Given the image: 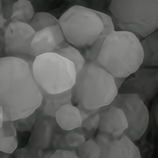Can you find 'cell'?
<instances>
[{"label": "cell", "mask_w": 158, "mask_h": 158, "mask_svg": "<svg viewBox=\"0 0 158 158\" xmlns=\"http://www.w3.org/2000/svg\"><path fill=\"white\" fill-rule=\"evenodd\" d=\"M42 98L32 67L26 61L17 57H0V106L4 121L32 114L41 105Z\"/></svg>", "instance_id": "cell-1"}, {"label": "cell", "mask_w": 158, "mask_h": 158, "mask_svg": "<svg viewBox=\"0 0 158 158\" xmlns=\"http://www.w3.org/2000/svg\"><path fill=\"white\" fill-rule=\"evenodd\" d=\"M71 92L73 105L90 110L110 105L118 94L114 77L96 60L86 62L77 73Z\"/></svg>", "instance_id": "cell-2"}, {"label": "cell", "mask_w": 158, "mask_h": 158, "mask_svg": "<svg viewBox=\"0 0 158 158\" xmlns=\"http://www.w3.org/2000/svg\"><path fill=\"white\" fill-rule=\"evenodd\" d=\"M140 40L133 34L114 31L106 36L96 61L113 77L126 78L141 67Z\"/></svg>", "instance_id": "cell-3"}, {"label": "cell", "mask_w": 158, "mask_h": 158, "mask_svg": "<svg viewBox=\"0 0 158 158\" xmlns=\"http://www.w3.org/2000/svg\"><path fill=\"white\" fill-rule=\"evenodd\" d=\"M109 11L114 31L133 34L140 40L157 31V0H113Z\"/></svg>", "instance_id": "cell-4"}, {"label": "cell", "mask_w": 158, "mask_h": 158, "mask_svg": "<svg viewBox=\"0 0 158 158\" xmlns=\"http://www.w3.org/2000/svg\"><path fill=\"white\" fill-rule=\"evenodd\" d=\"M58 24L67 42L79 51L90 47L103 31L98 10L82 5H73L65 11Z\"/></svg>", "instance_id": "cell-5"}, {"label": "cell", "mask_w": 158, "mask_h": 158, "mask_svg": "<svg viewBox=\"0 0 158 158\" xmlns=\"http://www.w3.org/2000/svg\"><path fill=\"white\" fill-rule=\"evenodd\" d=\"M32 73L40 91L59 94L71 90L76 81V69L72 61L56 53H46L35 58Z\"/></svg>", "instance_id": "cell-6"}, {"label": "cell", "mask_w": 158, "mask_h": 158, "mask_svg": "<svg viewBox=\"0 0 158 158\" xmlns=\"http://www.w3.org/2000/svg\"><path fill=\"white\" fill-rule=\"evenodd\" d=\"M110 105L123 110L128 122L125 136L131 141L139 140L146 133L149 125L148 108L140 98L134 94H117Z\"/></svg>", "instance_id": "cell-7"}, {"label": "cell", "mask_w": 158, "mask_h": 158, "mask_svg": "<svg viewBox=\"0 0 158 158\" xmlns=\"http://www.w3.org/2000/svg\"><path fill=\"white\" fill-rule=\"evenodd\" d=\"M35 34L29 24L10 22L3 33V56L20 58L32 67L35 58L31 43Z\"/></svg>", "instance_id": "cell-8"}, {"label": "cell", "mask_w": 158, "mask_h": 158, "mask_svg": "<svg viewBox=\"0 0 158 158\" xmlns=\"http://www.w3.org/2000/svg\"><path fill=\"white\" fill-rule=\"evenodd\" d=\"M158 92V69L140 67L125 78L118 90V94H134L140 98L146 106Z\"/></svg>", "instance_id": "cell-9"}, {"label": "cell", "mask_w": 158, "mask_h": 158, "mask_svg": "<svg viewBox=\"0 0 158 158\" xmlns=\"http://www.w3.org/2000/svg\"><path fill=\"white\" fill-rule=\"evenodd\" d=\"M36 121L31 131L26 148L32 158H44L52 148V139L60 128L52 117L37 113Z\"/></svg>", "instance_id": "cell-10"}, {"label": "cell", "mask_w": 158, "mask_h": 158, "mask_svg": "<svg viewBox=\"0 0 158 158\" xmlns=\"http://www.w3.org/2000/svg\"><path fill=\"white\" fill-rule=\"evenodd\" d=\"M94 139L100 147L98 158H141L139 148L125 135L113 136L98 132Z\"/></svg>", "instance_id": "cell-11"}, {"label": "cell", "mask_w": 158, "mask_h": 158, "mask_svg": "<svg viewBox=\"0 0 158 158\" xmlns=\"http://www.w3.org/2000/svg\"><path fill=\"white\" fill-rule=\"evenodd\" d=\"M67 45L58 24L35 32L31 43V49L34 57H36L46 53H55Z\"/></svg>", "instance_id": "cell-12"}, {"label": "cell", "mask_w": 158, "mask_h": 158, "mask_svg": "<svg viewBox=\"0 0 158 158\" xmlns=\"http://www.w3.org/2000/svg\"><path fill=\"white\" fill-rule=\"evenodd\" d=\"M98 132L118 136L124 135L128 128V122L123 110L113 105L101 108L98 110Z\"/></svg>", "instance_id": "cell-13"}, {"label": "cell", "mask_w": 158, "mask_h": 158, "mask_svg": "<svg viewBox=\"0 0 158 158\" xmlns=\"http://www.w3.org/2000/svg\"><path fill=\"white\" fill-rule=\"evenodd\" d=\"M54 118L58 127L64 131L77 130L82 123L78 108L73 103H67L60 107L56 112Z\"/></svg>", "instance_id": "cell-14"}, {"label": "cell", "mask_w": 158, "mask_h": 158, "mask_svg": "<svg viewBox=\"0 0 158 158\" xmlns=\"http://www.w3.org/2000/svg\"><path fill=\"white\" fill-rule=\"evenodd\" d=\"M42 103L36 112L52 118H54L56 112L60 107L67 103H72L71 90L59 94H48L42 93Z\"/></svg>", "instance_id": "cell-15"}, {"label": "cell", "mask_w": 158, "mask_h": 158, "mask_svg": "<svg viewBox=\"0 0 158 158\" xmlns=\"http://www.w3.org/2000/svg\"><path fill=\"white\" fill-rule=\"evenodd\" d=\"M143 60L141 67L157 68L158 67V31L140 40Z\"/></svg>", "instance_id": "cell-16"}, {"label": "cell", "mask_w": 158, "mask_h": 158, "mask_svg": "<svg viewBox=\"0 0 158 158\" xmlns=\"http://www.w3.org/2000/svg\"><path fill=\"white\" fill-rule=\"evenodd\" d=\"M98 14L100 16L101 19L103 21V31L100 36L98 37V39L90 47H88V49H86L84 51V53L82 54V56L85 59L86 62L95 61L97 59L98 52L100 51L101 46L103 45L106 36L110 33L114 31V24H113V21L110 18V15H108L106 13L100 12V11H98Z\"/></svg>", "instance_id": "cell-17"}, {"label": "cell", "mask_w": 158, "mask_h": 158, "mask_svg": "<svg viewBox=\"0 0 158 158\" xmlns=\"http://www.w3.org/2000/svg\"><path fill=\"white\" fill-rule=\"evenodd\" d=\"M18 149L17 131L13 121H3L0 129V152L12 154Z\"/></svg>", "instance_id": "cell-18"}, {"label": "cell", "mask_w": 158, "mask_h": 158, "mask_svg": "<svg viewBox=\"0 0 158 158\" xmlns=\"http://www.w3.org/2000/svg\"><path fill=\"white\" fill-rule=\"evenodd\" d=\"M35 9L29 0L14 1L10 22H20L29 24L35 15Z\"/></svg>", "instance_id": "cell-19"}, {"label": "cell", "mask_w": 158, "mask_h": 158, "mask_svg": "<svg viewBox=\"0 0 158 158\" xmlns=\"http://www.w3.org/2000/svg\"><path fill=\"white\" fill-rule=\"evenodd\" d=\"M55 53L67 58V60L72 61L74 65V67H75L77 73L82 69V67L86 63L85 59L83 57L82 52L77 48H75L74 46L69 45L68 43H67V46H65L63 48H61V50H59Z\"/></svg>", "instance_id": "cell-20"}, {"label": "cell", "mask_w": 158, "mask_h": 158, "mask_svg": "<svg viewBox=\"0 0 158 158\" xmlns=\"http://www.w3.org/2000/svg\"><path fill=\"white\" fill-rule=\"evenodd\" d=\"M34 31H41L43 29L51 27L56 24H58V19L51 14L46 12H38L35 14L33 19L29 23Z\"/></svg>", "instance_id": "cell-21"}, {"label": "cell", "mask_w": 158, "mask_h": 158, "mask_svg": "<svg viewBox=\"0 0 158 158\" xmlns=\"http://www.w3.org/2000/svg\"><path fill=\"white\" fill-rule=\"evenodd\" d=\"M100 147L94 138H89L85 142L77 148V158H98L100 156Z\"/></svg>", "instance_id": "cell-22"}, {"label": "cell", "mask_w": 158, "mask_h": 158, "mask_svg": "<svg viewBox=\"0 0 158 158\" xmlns=\"http://www.w3.org/2000/svg\"><path fill=\"white\" fill-rule=\"evenodd\" d=\"M87 140V138L79 131V129L72 131H66L65 132V141L67 144L69 151L75 152L77 148L82 146L83 143Z\"/></svg>", "instance_id": "cell-23"}, {"label": "cell", "mask_w": 158, "mask_h": 158, "mask_svg": "<svg viewBox=\"0 0 158 158\" xmlns=\"http://www.w3.org/2000/svg\"><path fill=\"white\" fill-rule=\"evenodd\" d=\"M99 124V114L97 113L91 117H89L85 120H83L81 127L79 128V131L86 136V134H88V137L92 138L93 135L98 131Z\"/></svg>", "instance_id": "cell-24"}, {"label": "cell", "mask_w": 158, "mask_h": 158, "mask_svg": "<svg viewBox=\"0 0 158 158\" xmlns=\"http://www.w3.org/2000/svg\"><path fill=\"white\" fill-rule=\"evenodd\" d=\"M37 112L35 111L31 115L27 116L25 118L16 119L15 121H13L14 125L16 129L17 132H28L31 131L32 128L34 127V125L36 121L37 118Z\"/></svg>", "instance_id": "cell-25"}, {"label": "cell", "mask_w": 158, "mask_h": 158, "mask_svg": "<svg viewBox=\"0 0 158 158\" xmlns=\"http://www.w3.org/2000/svg\"><path fill=\"white\" fill-rule=\"evenodd\" d=\"M0 158H32L28 152L27 148L24 146L23 148L17 149L12 154H6L0 152Z\"/></svg>", "instance_id": "cell-26"}, {"label": "cell", "mask_w": 158, "mask_h": 158, "mask_svg": "<svg viewBox=\"0 0 158 158\" xmlns=\"http://www.w3.org/2000/svg\"><path fill=\"white\" fill-rule=\"evenodd\" d=\"M44 158H77L76 153L71 151H54L50 152Z\"/></svg>", "instance_id": "cell-27"}, {"label": "cell", "mask_w": 158, "mask_h": 158, "mask_svg": "<svg viewBox=\"0 0 158 158\" xmlns=\"http://www.w3.org/2000/svg\"><path fill=\"white\" fill-rule=\"evenodd\" d=\"M77 107L78 108L79 111H80V114H81V117H82V120H85L89 117H91L92 115H94L95 114L98 113V110H87L85 108H83L82 106H79V105H77Z\"/></svg>", "instance_id": "cell-28"}, {"label": "cell", "mask_w": 158, "mask_h": 158, "mask_svg": "<svg viewBox=\"0 0 158 158\" xmlns=\"http://www.w3.org/2000/svg\"><path fill=\"white\" fill-rule=\"evenodd\" d=\"M114 83H115V86L117 89H119L120 87L123 85V83L125 82V78H121V77H114Z\"/></svg>", "instance_id": "cell-29"}, {"label": "cell", "mask_w": 158, "mask_h": 158, "mask_svg": "<svg viewBox=\"0 0 158 158\" xmlns=\"http://www.w3.org/2000/svg\"><path fill=\"white\" fill-rule=\"evenodd\" d=\"M2 51H3V32L0 31V55Z\"/></svg>", "instance_id": "cell-30"}, {"label": "cell", "mask_w": 158, "mask_h": 158, "mask_svg": "<svg viewBox=\"0 0 158 158\" xmlns=\"http://www.w3.org/2000/svg\"><path fill=\"white\" fill-rule=\"evenodd\" d=\"M3 110L2 107L0 106V129L2 127V125L3 124Z\"/></svg>", "instance_id": "cell-31"}, {"label": "cell", "mask_w": 158, "mask_h": 158, "mask_svg": "<svg viewBox=\"0 0 158 158\" xmlns=\"http://www.w3.org/2000/svg\"><path fill=\"white\" fill-rule=\"evenodd\" d=\"M153 109H155V112L152 111V114H155V120L157 123V101L156 100L155 102V106H153Z\"/></svg>", "instance_id": "cell-32"}, {"label": "cell", "mask_w": 158, "mask_h": 158, "mask_svg": "<svg viewBox=\"0 0 158 158\" xmlns=\"http://www.w3.org/2000/svg\"><path fill=\"white\" fill-rule=\"evenodd\" d=\"M0 9H1V1H0Z\"/></svg>", "instance_id": "cell-33"}]
</instances>
